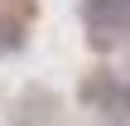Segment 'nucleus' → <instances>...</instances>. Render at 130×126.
<instances>
[{
  "instance_id": "f257e3e1",
  "label": "nucleus",
  "mask_w": 130,
  "mask_h": 126,
  "mask_svg": "<svg viewBox=\"0 0 130 126\" xmlns=\"http://www.w3.org/2000/svg\"><path fill=\"white\" fill-rule=\"evenodd\" d=\"M82 19H87L96 44H116V39L130 34V0H87Z\"/></svg>"
}]
</instances>
